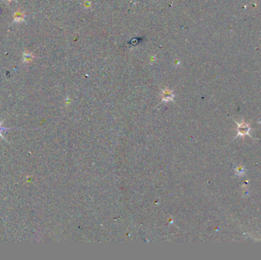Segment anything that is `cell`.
Masks as SVG:
<instances>
[{
  "instance_id": "cell-2",
  "label": "cell",
  "mask_w": 261,
  "mask_h": 260,
  "mask_svg": "<svg viewBox=\"0 0 261 260\" xmlns=\"http://www.w3.org/2000/svg\"><path fill=\"white\" fill-rule=\"evenodd\" d=\"M34 58H35V56L33 55L31 52L24 51V53H23L22 60H23V63L24 64L29 63L32 62L33 60V59H34Z\"/></svg>"
},
{
  "instance_id": "cell-4",
  "label": "cell",
  "mask_w": 261,
  "mask_h": 260,
  "mask_svg": "<svg viewBox=\"0 0 261 260\" xmlns=\"http://www.w3.org/2000/svg\"><path fill=\"white\" fill-rule=\"evenodd\" d=\"M3 121H2V122H0V137H2V139L5 140V138L3 137V136L2 135V132L3 131H8V130H9L10 128H3V127H2V124Z\"/></svg>"
},
{
  "instance_id": "cell-5",
  "label": "cell",
  "mask_w": 261,
  "mask_h": 260,
  "mask_svg": "<svg viewBox=\"0 0 261 260\" xmlns=\"http://www.w3.org/2000/svg\"><path fill=\"white\" fill-rule=\"evenodd\" d=\"M237 175H244V169L243 167H238L237 168Z\"/></svg>"
},
{
  "instance_id": "cell-3",
  "label": "cell",
  "mask_w": 261,
  "mask_h": 260,
  "mask_svg": "<svg viewBox=\"0 0 261 260\" xmlns=\"http://www.w3.org/2000/svg\"><path fill=\"white\" fill-rule=\"evenodd\" d=\"M249 131H250V128H249V127L247 126V125H245L244 124L238 125V128H237L238 134L245 135V134H248Z\"/></svg>"
},
{
  "instance_id": "cell-6",
  "label": "cell",
  "mask_w": 261,
  "mask_h": 260,
  "mask_svg": "<svg viewBox=\"0 0 261 260\" xmlns=\"http://www.w3.org/2000/svg\"><path fill=\"white\" fill-rule=\"evenodd\" d=\"M4 1H7L8 2H10L11 1H15V0H4Z\"/></svg>"
},
{
  "instance_id": "cell-1",
  "label": "cell",
  "mask_w": 261,
  "mask_h": 260,
  "mask_svg": "<svg viewBox=\"0 0 261 260\" xmlns=\"http://www.w3.org/2000/svg\"><path fill=\"white\" fill-rule=\"evenodd\" d=\"M26 16L27 15H26V14L24 11H21V9H18V10L14 13V15H13V22H23V21H24V19H25Z\"/></svg>"
}]
</instances>
